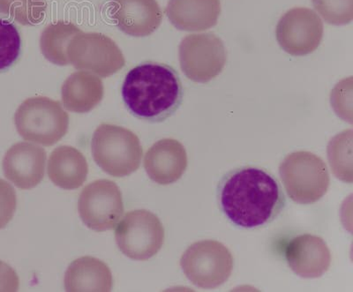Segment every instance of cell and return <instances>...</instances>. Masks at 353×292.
<instances>
[{"label":"cell","mask_w":353,"mask_h":292,"mask_svg":"<svg viewBox=\"0 0 353 292\" xmlns=\"http://www.w3.org/2000/svg\"><path fill=\"white\" fill-rule=\"evenodd\" d=\"M221 211L236 227L255 230L279 218L286 199L281 185L266 169L245 166L229 171L216 190Z\"/></svg>","instance_id":"obj_1"},{"label":"cell","mask_w":353,"mask_h":292,"mask_svg":"<svg viewBox=\"0 0 353 292\" xmlns=\"http://www.w3.org/2000/svg\"><path fill=\"white\" fill-rule=\"evenodd\" d=\"M123 101L135 118L159 123L172 117L183 101L181 77L166 64L144 62L125 75Z\"/></svg>","instance_id":"obj_2"},{"label":"cell","mask_w":353,"mask_h":292,"mask_svg":"<svg viewBox=\"0 0 353 292\" xmlns=\"http://www.w3.org/2000/svg\"><path fill=\"white\" fill-rule=\"evenodd\" d=\"M94 162L107 174L127 177L140 167L143 149L137 135L119 125H100L91 140Z\"/></svg>","instance_id":"obj_3"},{"label":"cell","mask_w":353,"mask_h":292,"mask_svg":"<svg viewBox=\"0 0 353 292\" xmlns=\"http://www.w3.org/2000/svg\"><path fill=\"white\" fill-rule=\"evenodd\" d=\"M14 124L25 140L50 147L68 133L69 116L61 102L46 96L31 97L19 106Z\"/></svg>","instance_id":"obj_4"},{"label":"cell","mask_w":353,"mask_h":292,"mask_svg":"<svg viewBox=\"0 0 353 292\" xmlns=\"http://www.w3.org/2000/svg\"><path fill=\"white\" fill-rule=\"evenodd\" d=\"M279 174L293 202L312 204L325 196L330 180L326 163L307 152L290 154L280 165Z\"/></svg>","instance_id":"obj_5"},{"label":"cell","mask_w":353,"mask_h":292,"mask_svg":"<svg viewBox=\"0 0 353 292\" xmlns=\"http://www.w3.org/2000/svg\"><path fill=\"white\" fill-rule=\"evenodd\" d=\"M181 266L188 280L195 286L215 289L228 281L234 260L225 244L207 240L191 244L183 253Z\"/></svg>","instance_id":"obj_6"},{"label":"cell","mask_w":353,"mask_h":292,"mask_svg":"<svg viewBox=\"0 0 353 292\" xmlns=\"http://www.w3.org/2000/svg\"><path fill=\"white\" fill-rule=\"evenodd\" d=\"M119 250L134 260H150L159 252L165 241V229L160 219L148 210L125 213L115 228Z\"/></svg>","instance_id":"obj_7"},{"label":"cell","mask_w":353,"mask_h":292,"mask_svg":"<svg viewBox=\"0 0 353 292\" xmlns=\"http://www.w3.org/2000/svg\"><path fill=\"white\" fill-rule=\"evenodd\" d=\"M69 64L78 70L90 72L106 78L125 67V56L117 43L101 33L81 31L68 47Z\"/></svg>","instance_id":"obj_8"},{"label":"cell","mask_w":353,"mask_h":292,"mask_svg":"<svg viewBox=\"0 0 353 292\" xmlns=\"http://www.w3.org/2000/svg\"><path fill=\"white\" fill-rule=\"evenodd\" d=\"M182 71L189 80L206 83L222 73L227 62L223 41L213 33L189 34L179 49Z\"/></svg>","instance_id":"obj_9"},{"label":"cell","mask_w":353,"mask_h":292,"mask_svg":"<svg viewBox=\"0 0 353 292\" xmlns=\"http://www.w3.org/2000/svg\"><path fill=\"white\" fill-rule=\"evenodd\" d=\"M84 225L94 231L112 230L124 213V203L115 182L100 180L84 188L78 200Z\"/></svg>","instance_id":"obj_10"},{"label":"cell","mask_w":353,"mask_h":292,"mask_svg":"<svg viewBox=\"0 0 353 292\" xmlns=\"http://www.w3.org/2000/svg\"><path fill=\"white\" fill-rule=\"evenodd\" d=\"M323 37V23L316 12L305 8L286 12L276 27V39L290 55L305 56L316 51Z\"/></svg>","instance_id":"obj_11"},{"label":"cell","mask_w":353,"mask_h":292,"mask_svg":"<svg viewBox=\"0 0 353 292\" xmlns=\"http://www.w3.org/2000/svg\"><path fill=\"white\" fill-rule=\"evenodd\" d=\"M46 165V150L30 143L12 145L6 152L2 163L5 177L23 190L32 189L41 183Z\"/></svg>","instance_id":"obj_12"},{"label":"cell","mask_w":353,"mask_h":292,"mask_svg":"<svg viewBox=\"0 0 353 292\" xmlns=\"http://www.w3.org/2000/svg\"><path fill=\"white\" fill-rule=\"evenodd\" d=\"M109 15L128 36H150L159 28L163 12L157 0H110Z\"/></svg>","instance_id":"obj_13"},{"label":"cell","mask_w":353,"mask_h":292,"mask_svg":"<svg viewBox=\"0 0 353 292\" xmlns=\"http://www.w3.org/2000/svg\"><path fill=\"white\" fill-rule=\"evenodd\" d=\"M287 264L302 278H321L329 270L331 253L323 238L311 234L293 238L285 249Z\"/></svg>","instance_id":"obj_14"},{"label":"cell","mask_w":353,"mask_h":292,"mask_svg":"<svg viewBox=\"0 0 353 292\" xmlns=\"http://www.w3.org/2000/svg\"><path fill=\"white\" fill-rule=\"evenodd\" d=\"M188 163L187 152L179 140L163 139L148 150L143 163L150 180L165 186L181 180Z\"/></svg>","instance_id":"obj_15"},{"label":"cell","mask_w":353,"mask_h":292,"mask_svg":"<svg viewBox=\"0 0 353 292\" xmlns=\"http://www.w3.org/2000/svg\"><path fill=\"white\" fill-rule=\"evenodd\" d=\"M166 14L179 30L204 31L216 26L220 0H169Z\"/></svg>","instance_id":"obj_16"},{"label":"cell","mask_w":353,"mask_h":292,"mask_svg":"<svg viewBox=\"0 0 353 292\" xmlns=\"http://www.w3.org/2000/svg\"><path fill=\"white\" fill-rule=\"evenodd\" d=\"M102 80L87 71L72 74L61 90L62 102L66 110L75 113L92 111L103 98Z\"/></svg>","instance_id":"obj_17"},{"label":"cell","mask_w":353,"mask_h":292,"mask_svg":"<svg viewBox=\"0 0 353 292\" xmlns=\"http://www.w3.org/2000/svg\"><path fill=\"white\" fill-rule=\"evenodd\" d=\"M65 289L68 292H108L112 290V275L109 267L94 257L75 260L65 275Z\"/></svg>","instance_id":"obj_18"},{"label":"cell","mask_w":353,"mask_h":292,"mask_svg":"<svg viewBox=\"0 0 353 292\" xmlns=\"http://www.w3.org/2000/svg\"><path fill=\"white\" fill-rule=\"evenodd\" d=\"M88 166L83 153L71 146L57 147L50 154L48 176L57 187L78 189L87 180Z\"/></svg>","instance_id":"obj_19"},{"label":"cell","mask_w":353,"mask_h":292,"mask_svg":"<svg viewBox=\"0 0 353 292\" xmlns=\"http://www.w3.org/2000/svg\"><path fill=\"white\" fill-rule=\"evenodd\" d=\"M81 31L74 24L64 21H58L44 28L40 39L41 52L44 58L55 65H69L66 54L69 43Z\"/></svg>","instance_id":"obj_20"},{"label":"cell","mask_w":353,"mask_h":292,"mask_svg":"<svg viewBox=\"0 0 353 292\" xmlns=\"http://www.w3.org/2000/svg\"><path fill=\"white\" fill-rule=\"evenodd\" d=\"M327 158L333 174L340 180L352 183V131L342 132L330 141Z\"/></svg>","instance_id":"obj_21"},{"label":"cell","mask_w":353,"mask_h":292,"mask_svg":"<svg viewBox=\"0 0 353 292\" xmlns=\"http://www.w3.org/2000/svg\"><path fill=\"white\" fill-rule=\"evenodd\" d=\"M46 4L43 0H0V14L21 25H34L43 20Z\"/></svg>","instance_id":"obj_22"},{"label":"cell","mask_w":353,"mask_h":292,"mask_svg":"<svg viewBox=\"0 0 353 292\" xmlns=\"http://www.w3.org/2000/svg\"><path fill=\"white\" fill-rule=\"evenodd\" d=\"M21 51V37L18 28L9 21L0 19V72L11 67Z\"/></svg>","instance_id":"obj_23"},{"label":"cell","mask_w":353,"mask_h":292,"mask_svg":"<svg viewBox=\"0 0 353 292\" xmlns=\"http://www.w3.org/2000/svg\"><path fill=\"white\" fill-rule=\"evenodd\" d=\"M313 5L327 23L341 26L352 21L353 0H313Z\"/></svg>","instance_id":"obj_24"},{"label":"cell","mask_w":353,"mask_h":292,"mask_svg":"<svg viewBox=\"0 0 353 292\" xmlns=\"http://www.w3.org/2000/svg\"><path fill=\"white\" fill-rule=\"evenodd\" d=\"M352 77L343 80L331 92V105L336 114L352 124Z\"/></svg>","instance_id":"obj_25"},{"label":"cell","mask_w":353,"mask_h":292,"mask_svg":"<svg viewBox=\"0 0 353 292\" xmlns=\"http://www.w3.org/2000/svg\"><path fill=\"white\" fill-rule=\"evenodd\" d=\"M17 207V197L14 187L0 178V230L11 222Z\"/></svg>","instance_id":"obj_26"},{"label":"cell","mask_w":353,"mask_h":292,"mask_svg":"<svg viewBox=\"0 0 353 292\" xmlns=\"http://www.w3.org/2000/svg\"><path fill=\"white\" fill-rule=\"evenodd\" d=\"M19 287H20V280L17 272L10 266L0 260V291H17Z\"/></svg>","instance_id":"obj_27"}]
</instances>
